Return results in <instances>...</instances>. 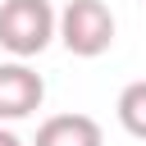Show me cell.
<instances>
[{
	"instance_id": "cell-1",
	"label": "cell",
	"mask_w": 146,
	"mask_h": 146,
	"mask_svg": "<svg viewBox=\"0 0 146 146\" xmlns=\"http://www.w3.org/2000/svg\"><path fill=\"white\" fill-rule=\"evenodd\" d=\"M55 36L64 41L68 55L96 59L114 46V14L105 0H68L64 14H55Z\"/></svg>"
},
{
	"instance_id": "cell-2",
	"label": "cell",
	"mask_w": 146,
	"mask_h": 146,
	"mask_svg": "<svg viewBox=\"0 0 146 146\" xmlns=\"http://www.w3.org/2000/svg\"><path fill=\"white\" fill-rule=\"evenodd\" d=\"M55 36V9L50 0H0V46L14 59H32Z\"/></svg>"
},
{
	"instance_id": "cell-3",
	"label": "cell",
	"mask_w": 146,
	"mask_h": 146,
	"mask_svg": "<svg viewBox=\"0 0 146 146\" xmlns=\"http://www.w3.org/2000/svg\"><path fill=\"white\" fill-rule=\"evenodd\" d=\"M46 100V82L36 68H27L23 59L0 64V123H18L27 114H36Z\"/></svg>"
},
{
	"instance_id": "cell-4",
	"label": "cell",
	"mask_w": 146,
	"mask_h": 146,
	"mask_svg": "<svg viewBox=\"0 0 146 146\" xmlns=\"http://www.w3.org/2000/svg\"><path fill=\"white\" fill-rule=\"evenodd\" d=\"M32 146H105V132L91 114H50Z\"/></svg>"
},
{
	"instance_id": "cell-5",
	"label": "cell",
	"mask_w": 146,
	"mask_h": 146,
	"mask_svg": "<svg viewBox=\"0 0 146 146\" xmlns=\"http://www.w3.org/2000/svg\"><path fill=\"white\" fill-rule=\"evenodd\" d=\"M114 114H119V123H123L128 137L146 141V78H137V82H128V87L119 91Z\"/></svg>"
},
{
	"instance_id": "cell-6",
	"label": "cell",
	"mask_w": 146,
	"mask_h": 146,
	"mask_svg": "<svg viewBox=\"0 0 146 146\" xmlns=\"http://www.w3.org/2000/svg\"><path fill=\"white\" fill-rule=\"evenodd\" d=\"M0 146H23V141H18V137H14V132H9L5 123H0Z\"/></svg>"
}]
</instances>
